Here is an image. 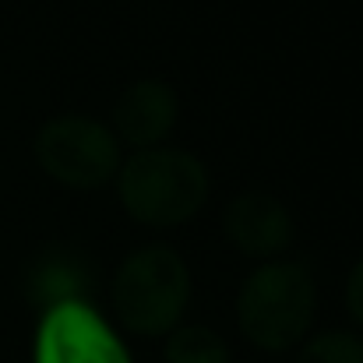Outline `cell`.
<instances>
[{"label": "cell", "instance_id": "obj_1", "mask_svg": "<svg viewBox=\"0 0 363 363\" xmlns=\"http://www.w3.org/2000/svg\"><path fill=\"white\" fill-rule=\"evenodd\" d=\"M212 180L198 155L184 148H138L117 169L123 212L152 230H173L194 219L208 201Z\"/></svg>", "mask_w": 363, "mask_h": 363}, {"label": "cell", "instance_id": "obj_2", "mask_svg": "<svg viewBox=\"0 0 363 363\" xmlns=\"http://www.w3.org/2000/svg\"><path fill=\"white\" fill-rule=\"evenodd\" d=\"M318 286L300 261H264L254 268L237 296V321L243 339L264 353H286L314 325Z\"/></svg>", "mask_w": 363, "mask_h": 363}, {"label": "cell", "instance_id": "obj_3", "mask_svg": "<svg viewBox=\"0 0 363 363\" xmlns=\"http://www.w3.org/2000/svg\"><path fill=\"white\" fill-rule=\"evenodd\" d=\"M191 300V268L187 261L162 243L141 247L113 275L110 303L113 314L134 335H169L180 325V314Z\"/></svg>", "mask_w": 363, "mask_h": 363}, {"label": "cell", "instance_id": "obj_4", "mask_svg": "<svg viewBox=\"0 0 363 363\" xmlns=\"http://www.w3.org/2000/svg\"><path fill=\"white\" fill-rule=\"evenodd\" d=\"M35 162L46 177L74 191H96L121 169V141L103 121L64 113L35 130Z\"/></svg>", "mask_w": 363, "mask_h": 363}, {"label": "cell", "instance_id": "obj_5", "mask_svg": "<svg viewBox=\"0 0 363 363\" xmlns=\"http://www.w3.org/2000/svg\"><path fill=\"white\" fill-rule=\"evenodd\" d=\"M32 363H130V353L85 300H67L43 314Z\"/></svg>", "mask_w": 363, "mask_h": 363}, {"label": "cell", "instance_id": "obj_6", "mask_svg": "<svg viewBox=\"0 0 363 363\" xmlns=\"http://www.w3.org/2000/svg\"><path fill=\"white\" fill-rule=\"evenodd\" d=\"M223 230L247 257H275L293 243V216L279 198L247 191L226 205Z\"/></svg>", "mask_w": 363, "mask_h": 363}, {"label": "cell", "instance_id": "obj_7", "mask_svg": "<svg viewBox=\"0 0 363 363\" xmlns=\"http://www.w3.org/2000/svg\"><path fill=\"white\" fill-rule=\"evenodd\" d=\"M177 117H180L177 92L159 78H141L130 89H123V96L113 106V134L123 145L155 148L169 138Z\"/></svg>", "mask_w": 363, "mask_h": 363}, {"label": "cell", "instance_id": "obj_8", "mask_svg": "<svg viewBox=\"0 0 363 363\" xmlns=\"http://www.w3.org/2000/svg\"><path fill=\"white\" fill-rule=\"evenodd\" d=\"M166 363H230V346L205 325L173 328L166 339Z\"/></svg>", "mask_w": 363, "mask_h": 363}, {"label": "cell", "instance_id": "obj_9", "mask_svg": "<svg viewBox=\"0 0 363 363\" xmlns=\"http://www.w3.org/2000/svg\"><path fill=\"white\" fill-rule=\"evenodd\" d=\"M296 363H363V339L353 332H321L303 342Z\"/></svg>", "mask_w": 363, "mask_h": 363}, {"label": "cell", "instance_id": "obj_10", "mask_svg": "<svg viewBox=\"0 0 363 363\" xmlns=\"http://www.w3.org/2000/svg\"><path fill=\"white\" fill-rule=\"evenodd\" d=\"M346 311H350V318L363 328V257L353 264V272H350V279H346Z\"/></svg>", "mask_w": 363, "mask_h": 363}]
</instances>
